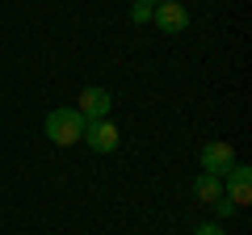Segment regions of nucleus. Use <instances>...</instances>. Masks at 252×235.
<instances>
[{"label":"nucleus","instance_id":"nucleus-1","mask_svg":"<svg viewBox=\"0 0 252 235\" xmlns=\"http://www.w3.org/2000/svg\"><path fill=\"white\" fill-rule=\"evenodd\" d=\"M42 130L55 147H72L84 139V118H80V109H51Z\"/></svg>","mask_w":252,"mask_h":235},{"label":"nucleus","instance_id":"nucleus-2","mask_svg":"<svg viewBox=\"0 0 252 235\" xmlns=\"http://www.w3.org/2000/svg\"><path fill=\"white\" fill-rule=\"evenodd\" d=\"M80 143H89L93 151L109 155V151H118V143H122V130H118L109 118H97V122H84V139Z\"/></svg>","mask_w":252,"mask_h":235},{"label":"nucleus","instance_id":"nucleus-3","mask_svg":"<svg viewBox=\"0 0 252 235\" xmlns=\"http://www.w3.org/2000/svg\"><path fill=\"white\" fill-rule=\"evenodd\" d=\"M152 21L160 34H185L189 29V9L181 4V0H160L152 9Z\"/></svg>","mask_w":252,"mask_h":235},{"label":"nucleus","instance_id":"nucleus-4","mask_svg":"<svg viewBox=\"0 0 252 235\" xmlns=\"http://www.w3.org/2000/svg\"><path fill=\"white\" fill-rule=\"evenodd\" d=\"M223 198L231 202L235 210H240V206H248V202H252V172H248V164H235V168L227 172Z\"/></svg>","mask_w":252,"mask_h":235},{"label":"nucleus","instance_id":"nucleus-5","mask_svg":"<svg viewBox=\"0 0 252 235\" xmlns=\"http://www.w3.org/2000/svg\"><path fill=\"white\" fill-rule=\"evenodd\" d=\"M235 164H240V160H235V151L227 143H206V147H202V172H210V176H219V181H223Z\"/></svg>","mask_w":252,"mask_h":235},{"label":"nucleus","instance_id":"nucleus-6","mask_svg":"<svg viewBox=\"0 0 252 235\" xmlns=\"http://www.w3.org/2000/svg\"><path fill=\"white\" fill-rule=\"evenodd\" d=\"M80 118L84 122H97V118H109V109H114V97H109V88H97V84H89V88L80 92Z\"/></svg>","mask_w":252,"mask_h":235},{"label":"nucleus","instance_id":"nucleus-7","mask_svg":"<svg viewBox=\"0 0 252 235\" xmlns=\"http://www.w3.org/2000/svg\"><path fill=\"white\" fill-rule=\"evenodd\" d=\"M193 193H198L202 202H219V198H223V181L210 176V172H202L198 181H193Z\"/></svg>","mask_w":252,"mask_h":235},{"label":"nucleus","instance_id":"nucleus-8","mask_svg":"<svg viewBox=\"0 0 252 235\" xmlns=\"http://www.w3.org/2000/svg\"><path fill=\"white\" fill-rule=\"evenodd\" d=\"M130 21H135V26H147V21H152V4H139V0H135V9H130Z\"/></svg>","mask_w":252,"mask_h":235},{"label":"nucleus","instance_id":"nucleus-9","mask_svg":"<svg viewBox=\"0 0 252 235\" xmlns=\"http://www.w3.org/2000/svg\"><path fill=\"white\" fill-rule=\"evenodd\" d=\"M210 206H215V218H231V214H235V206H231V202H227V198L210 202Z\"/></svg>","mask_w":252,"mask_h":235},{"label":"nucleus","instance_id":"nucleus-10","mask_svg":"<svg viewBox=\"0 0 252 235\" xmlns=\"http://www.w3.org/2000/svg\"><path fill=\"white\" fill-rule=\"evenodd\" d=\"M193 235H227V227L223 223H202V227H193Z\"/></svg>","mask_w":252,"mask_h":235},{"label":"nucleus","instance_id":"nucleus-11","mask_svg":"<svg viewBox=\"0 0 252 235\" xmlns=\"http://www.w3.org/2000/svg\"><path fill=\"white\" fill-rule=\"evenodd\" d=\"M139 4H152V9H156V4H160V0H139Z\"/></svg>","mask_w":252,"mask_h":235}]
</instances>
